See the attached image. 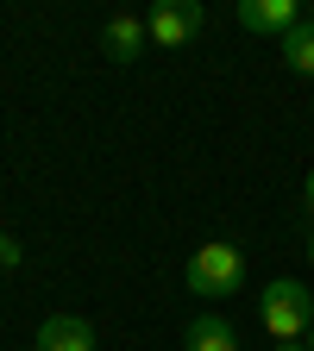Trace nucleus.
<instances>
[{"instance_id":"1","label":"nucleus","mask_w":314,"mask_h":351,"mask_svg":"<svg viewBox=\"0 0 314 351\" xmlns=\"http://www.w3.org/2000/svg\"><path fill=\"white\" fill-rule=\"evenodd\" d=\"M183 289L201 295V301H233V295L245 289V251L227 245V239H214V245L189 251V263H183Z\"/></svg>"},{"instance_id":"2","label":"nucleus","mask_w":314,"mask_h":351,"mask_svg":"<svg viewBox=\"0 0 314 351\" xmlns=\"http://www.w3.org/2000/svg\"><path fill=\"white\" fill-rule=\"evenodd\" d=\"M258 320H264V332H271L277 345H308V332H314V295H308V282L277 276L271 289H264V301H258Z\"/></svg>"},{"instance_id":"3","label":"nucleus","mask_w":314,"mask_h":351,"mask_svg":"<svg viewBox=\"0 0 314 351\" xmlns=\"http://www.w3.org/2000/svg\"><path fill=\"white\" fill-rule=\"evenodd\" d=\"M201 0H164V7H151V19H145V32H151V44H164V51H176V44H189L195 32H201Z\"/></svg>"},{"instance_id":"4","label":"nucleus","mask_w":314,"mask_h":351,"mask_svg":"<svg viewBox=\"0 0 314 351\" xmlns=\"http://www.w3.org/2000/svg\"><path fill=\"white\" fill-rule=\"evenodd\" d=\"M302 0H239V25L245 32H271V38H289L302 25Z\"/></svg>"},{"instance_id":"5","label":"nucleus","mask_w":314,"mask_h":351,"mask_svg":"<svg viewBox=\"0 0 314 351\" xmlns=\"http://www.w3.org/2000/svg\"><path fill=\"white\" fill-rule=\"evenodd\" d=\"M145 19H132V13H120V19H107L101 25V51H107V63H139L145 57Z\"/></svg>"},{"instance_id":"6","label":"nucleus","mask_w":314,"mask_h":351,"mask_svg":"<svg viewBox=\"0 0 314 351\" xmlns=\"http://www.w3.org/2000/svg\"><path fill=\"white\" fill-rule=\"evenodd\" d=\"M38 351H95V326L82 314H51L38 326Z\"/></svg>"},{"instance_id":"7","label":"nucleus","mask_w":314,"mask_h":351,"mask_svg":"<svg viewBox=\"0 0 314 351\" xmlns=\"http://www.w3.org/2000/svg\"><path fill=\"white\" fill-rule=\"evenodd\" d=\"M183 345H189V351H239V332H233L227 314H214V307H208V314L189 320V339H183Z\"/></svg>"},{"instance_id":"8","label":"nucleus","mask_w":314,"mask_h":351,"mask_svg":"<svg viewBox=\"0 0 314 351\" xmlns=\"http://www.w3.org/2000/svg\"><path fill=\"white\" fill-rule=\"evenodd\" d=\"M277 57H283L295 75H314V19H302L289 38H277Z\"/></svg>"},{"instance_id":"9","label":"nucleus","mask_w":314,"mask_h":351,"mask_svg":"<svg viewBox=\"0 0 314 351\" xmlns=\"http://www.w3.org/2000/svg\"><path fill=\"white\" fill-rule=\"evenodd\" d=\"M19 263H25L19 239H13V232H0V270H19Z\"/></svg>"},{"instance_id":"10","label":"nucleus","mask_w":314,"mask_h":351,"mask_svg":"<svg viewBox=\"0 0 314 351\" xmlns=\"http://www.w3.org/2000/svg\"><path fill=\"white\" fill-rule=\"evenodd\" d=\"M308 207H314V169H308Z\"/></svg>"},{"instance_id":"11","label":"nucleus","mask_w":314,"mask_h":351,"mask_svg":"<svg viewBox=\"0 0 314 351\" xmlns=\"http://www.w3.org/2000/svg\"><path fill=\"white\" fill-rule=\"evenodd\" d=\"M308 263H314V232H308Z\"/></svg>"},{"instance_id":"12","label":"nucleus","mask_w":314,"mask_h":351,"mask_svg":"<svg viewBox=\"0 0 314 351\" xmlns=\"http://www.w3.org/2000/svg\"><path fill=\"white\" fill-rule=\"evenodd\" d=\"M277 351H308V345H277Z\"/></svg>"},{"instance_id":"13","label":"nucleus","mask_w":314,"mask_h":351,"mask_svg":"<svg viewBox=\"0 0 314 351\" xmlns=\"http://www.w3.org/2000/svg\"><path fill=\"white\" fill-rule=\"evenodd\" d=\"M308 351H314V332H308Z\"/></svg>"}]
</instances>
